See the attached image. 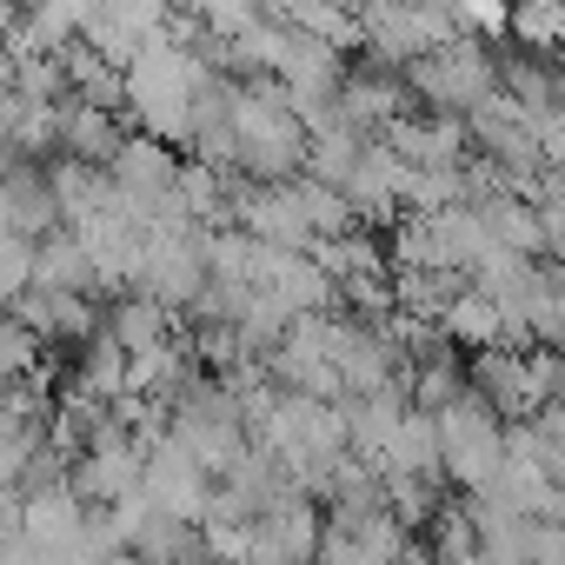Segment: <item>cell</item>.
<instances>
[{
  "mask_svg": "<svg viewBox=\"0 0 565 565\" xmlns=\"http://www.w3.org/2000/svg\"><path fill=\"white\" fill-rule=\"evenodd\" d=\"M433 439H439V466H446L466 492H486V486L505 472V439H499V426H492V413H486L479 399L439 406Z\"/></svg>",
  "mask_w": 565,
  "mask_h": 565,
  "instance_id": "1",
  "label": "cell"
},
{
  "mask_svg": "<svg viewBox=\"0 0 565 565\" xmlns=\"http://www.w3.org/2000/svg\"><path fill=\"white\" fill-rule=\"evenodd\" d=\"M147 439H134L127 426H107L87 452H81V466H74V492L87 499V505H120V499H134L140 492V479H147Z\"/></svg>",
  "mask_w": 565,
  "mask_h": 565,
  "instance_id": "2",
  "label": "cell"
},
{
  "mask_svg": "<svg viewBox=\"0 0 565 565\" xmlns=\"http://www.w3.org/2000/svg\"><path fill=\"white\" fill-rule=\"evenodd\" d=\"M167 439L186 446L206 472H226V466L246 452V419H239V406H226L220 393H186L180 413H173V433H167Z\"/></svg>",
  "mask_w": 565,
  "mask_h": 565,
  "instance_id": "3",
  "label": "cell"
},
{
  "mask_svg": "<svg viewBox=\"0 0 565 565\" xmlns=\"http://www.w3.org/2000/svg\"><path fill=\"white\" fill-rule=\"evenodd\" d=\"M140 492L160 505V512H180V519H206V499H213V486H206V466L186 452V446H173V439H160L153 452H147V479H140Z\"/></svg>",
  "mask_w": 565,
  "mask_h": 565,
  "instance_id": "4",
  "label": "cell"
},
{
  "mask_svg": "<svg viewBox=\"0 0 565 565\" xmlns=\"http://www.w3.org/2000/svg\"><path fill=\"white\" fill-rule=\"evenodd\" d=\"M239 134L253 140V147H246L253 167H287V160H294V127H287V120H273L266 107H253V114L239 107Z\"/></svg>",
  "mask_w": 565,
  "mask_h": 565,
  "instance_id": "5",
  "label": "cell"
},
{
  "mask_svg": "<svg viewBox=\"0 0 565 565\" xmlns=\"http://www.w3.org/2000/svg\"><path fill=\"white\" fill-rule=\"evenodd\" d=\"M147 273H153V287H160L167 300H186V294L200 287V246H186V239H167V246L147 259Z\"/></svg>",
  "mask_w": 565,
  "mask_h": 565,
  "instance_id": "6",
  "label": "cell"
},
{
  "mask_svg": "<svg viewBox=\"0 0 565 565\" xmlns=\"http://www.w3.org/2000/svg\"><path fill=\"white\" fill-rule=\"evenodd\" d=\"M120 180H127V193H134V200H153V193H167L173 167H167L153 147H127V153H120Z\"/></svg>",
  "mask_w": 565,
  "mask_h": 565,
  "instance_id": "7",
  "label": "cell"
},
{
  "mask_svg": "<svg viewBox=\"0 0 565 565\" xmlns=\"http://www.w3.org/2000/svg\"><path fill=\"white\" fill-rule=\"evenodd\" d=\"M47 213H54V200H47L41 180H14L8 186V220L14 226H47Z\"/></svg>",
  "mask_w": 565,
  "mask_h": 565,
  "instance_id": "8",
  "label": "cell"
},
{
  "mask_svg": "<svg viewBox=\"0 0 565 565\" xmlns=\"http://www.w3.org/2000/svg\"><path fill=\"white\" fill-rule=\"evenodd\" d=\"M34 279V246H21V239H0V294H21Z\"/></svg>",
  "mask_w": 565,
  "mask_h": 565,
  "instance_id": "9",
  "label": "cell"
},
{
  "mask_svg": "<svg viewBox=\"0 0 565 565\" xmlns=\"http://www.w3.org/2000/svg\"><path fill=\"white\" fill-rule=\"evenodd\" d=\"M87 266H94V259H81L67 239H54V253H47V273H54V279H87Z\"/></svg>",
  "mask_w": 565,
  "mask_h": 565,
  "instance_id": "10",
  "label": "cell"
},
{
  "mask_svg": "<svg viewBox=\"0 0 565 565\" xmlns=\"http://www.w3.org/2000/svg\"><path fill=\"white\" fill-rule=\"evenodd\" d=\"M67 134H74V147H107V120L100 114H74Z\"/></svg>",
  "mask_w": 565,
  "mask_h": 565,
  "instance_id": "11",
  "label": "cell"
},
{
  "mask_svg": "<svg viewBox=\"0 0 565 565\" xmlns=\"http://www.w3.org/2000/svg\"><path fill=\"white\" fill-rule=\"evenodd\" d=\"M393 565H433V558H426V545H413V552H406V558H393Z\"/></svg>",
  "mask_w": 565,
  "mask_h": 565,
  "instance_id": "12",
  "label": "cell"
},
{
  "mask_svg": "<svg viewBox=\"0 0 565 565\" xmlns=\"http://www.w3.org/2000/svg\"><path fill=\"white\" fill-rule=\"evenodd\" d=\"M107 565H140V558H134V552H114V558H107Z\"/></svg>",
  "mask_w": 565,
  "mask_h": 565,
  "instance_id": "13",
  "label": "cell"
}]
</instances>
